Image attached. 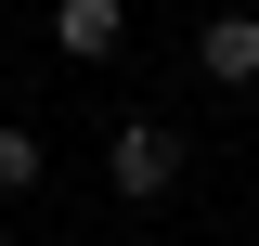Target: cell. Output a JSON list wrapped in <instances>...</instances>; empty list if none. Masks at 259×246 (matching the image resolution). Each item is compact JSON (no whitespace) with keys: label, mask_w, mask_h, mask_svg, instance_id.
Listing matches in <instances>:
<instances>
[{"label":"cell","mask_w":259,"mask_h":246,"mask_svg":"<svg viewBox=\"0 0 259 246\" xmlns=\"http://www.w3.org/2000/svg\"><path fill=\"white\" fill-rule=\"evenodd\" d=\"M39 182H52V143L26 117H0V194H39Z\"/></svg>","instance_id":"obj_4"},{"label":"cell","mask_w":259,"mask_h":246,"mask_svg":"<svg viewBox=\"0 0 259 246\" xmlns=\"http://www.w3.org/2000/svg\"><path fill=\"white\" fill-rule=\"evenodd\" d=\"M182 169H194V143L168 117H130V130H104V182L130 194V208H156V194H182Z\"/></svg>","instance_id":"obj_1"},{"label":"cell","mask_w":259,"mask_h":246,"mask_svg":"<svg viewBox=\"0 0 259 246\" xmlns=\"http://www.w3.org/2000/svg\"><path fill=\"white\" fill-rule=\"evenodd\" d=\"M0 246H13V220H0Z\"/></svg>","instance_id":"obj_5"},{"label":"cell","mask_w":259,"mask_h":246,"mask_svg":"<svg viewBox=\"0 0 259 246\" xmlns=\"http://www.w3.org/2000/svg\"><path fill=\"white\" fill-rule=\"evenodd\" d=\"M52 39H65V65H104L130 39V0H52Z\"/></svg>","instance_id":"obj_3"},{"label":"cell","mask_w":259,"mask_h":246,"mask_svg":"<svg viewBox=\"0 0 259 246\" xmlns=\"http://www.w3.org/2000/svg\"><path fill=\"white\" fill-rule=\"evenodd\" d=\"M194 78L259 91V13H207V26H194Z\"/></svg>","instance_id":"obj_2"}]
</instances>
